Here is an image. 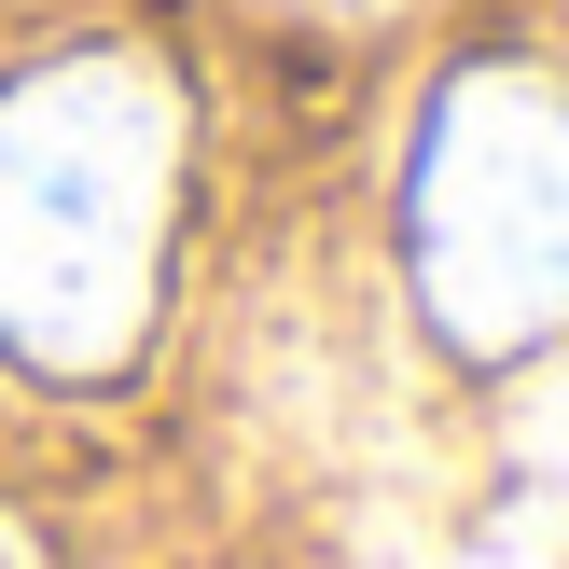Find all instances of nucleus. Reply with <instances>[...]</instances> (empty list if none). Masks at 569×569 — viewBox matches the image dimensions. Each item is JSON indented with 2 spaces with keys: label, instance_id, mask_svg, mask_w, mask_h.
I'll use <instances>...</instances> for the list:
<instances>
[{
  "label": "nucleus",
  "instance_id": "nucleus-1",
  "mask_svg": "<svg viewBox=\"0 0 569 569\" xmlns=\"http://www.w3.org/2000/svg\"><path fill=\"white\" fill-rule=\"evenodd\" d=\"M181 209V98L153 56H56L0 83V348L98 376L139 348Z\"/></svg>",
  "mask_w": 569,
  "mask_h": 569
},
{
  "label": "nucleus",
  "instance_id": "nucleus-2",
  "mask_svg": "<svg viewBox=\"0 0 569 569\" xmlns=\"http://www.w3.org/2000/svg\"><path fill=\"white\" fill-rule=\"evenodd\" d=\"M403 278L459 348L515 361L569 333V83L459 70L403 153Z\"/></svg>",
  "mask_w": 569,
  "mask_h": 569
}]
</instances>
